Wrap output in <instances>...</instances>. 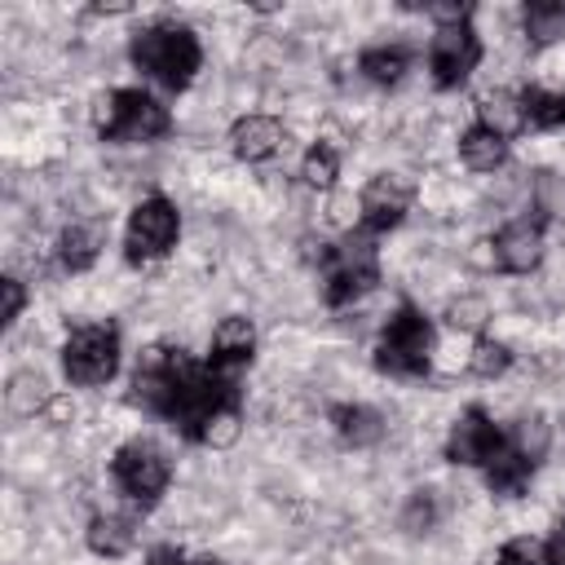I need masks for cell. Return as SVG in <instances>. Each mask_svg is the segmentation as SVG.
Instances as JSON below:
<instances>
[{
  "mask_svg": "<svg viewBox=\"0 0 565 565\" xmlns=\"http://www.w3.org/2000/svg\"><path fill=\"white\" fill-rule=\"evenodd\" d=\"M132 402L146 406L150 415H163L181 437L203 441L212 419L238 411V388L225 371L199 366L185 349L150 344L132 371Z\"/></svg>",
  "mask_w": 565,
  "mask_h": 565,
  "instance_id": "obj_1",
  "label": "cell"
},
{
  "mask_svg": "<svg viewBox=\"0 0 565 565\" xmlns=\"http://www.w3.org/2000/svg\"><path fill=\"white\" fill-rule=\"evenodd\" d=\"M128 57L154 84H163L168 93H181V88H190L199 62H203V49H199V35L190 26H181V22H150V26H141L132 35Z\"/></svg>",
  "mask_w": 565,
  "mask_h": 565,
  "instance_id": "obj_2",
  "label": "cell"
},
{
  "mask_svg": "<svg viewBox=\"0 0 565 565\" xmlns=\"http://www.w3.org/2000/svg\"><path fill=\"white\" fill-rule=\"evenodd\" d=\"M380 282V247L371 230H349L335 247L322 252V296L331 309L353 305Z\"/></svg>",
  "mask_w": 565,
  "mask_h": 565,
  "instance_id": "obj_3",
  "label": "cell"
},
{
  "mask_svg": "<svg viewBox=\"0 0 565 565\" xmlns=\"http://www.w3.org/2000/svg\"><path fill=\"white\" fill-rule=\"evenodd\" d=\"M433 362V322L415 309V305H397V313L384 322L380 331V344H375V366L384 375H402V380H415L424 375Z\"/></svg>",
  "mask_w": 565,
  "mask_h": 565,
  "instance_id": "obj_4",
  "label": "cell"
},
{
  "mask_svg": "<svg viewBox=\"0 0 565 565\" xmlns=\"http://www.w3.org/2000/svg\"><path fill=\"white\" fill-rule=\"evenodd\" d=\"M97 132L102 141H154L172 132V115L146 88H115L102 97Z\"/></svg>",
  "mask_w": 565,
  "mask_h": 565,
  "instance_id": "obj_5",
  "label": "cell"
},
{
  "mask_svg": "<svg viewBox=\"0 0 565 565\" xmlns=\"http://www.w3.org/2000/svg\"><path fill=\"white\" fill-rule=\"evenodd\" d=\"M62 371L79 388L106 384L119 371V327L115 322H75L62 344Z\"/></svg>",
  "mask_w": 565,
  "mask_h": 565,
  "instance_id": "obj_6",
  "label": "cell"
},
{
  "mask_svg": "<svg viewBox=\"0 0 565 565\" xmlns=\"http://www.w3.org/2000/svg\"><path fill=\"white\" fill-rule=\"evenodd\" d=\"M110 477H115V486L124 490V499L150 508V503L168 490V481H172V463H168V455H163L154 441L137 437V441H124V446L115 450V459H110Z\"/></svg>",
  "mask_w": 565,
  "mask_h": 565,
  "instance_id": "obj_7",
  "label": "cell"
},
{
  "mask_svg": "<svg viewBox=\"0 0 565 565\" xmlns=\"http://www.w3.org/2000/svg\"><path fill=\"white\" fill-rule=\"evenodd\" d=\"M177 234H181V216H177V207H172L163 194H150V199H141V203L132 207V216H128V230H124V256H128L132 265L159 260V256L172 252Z\"/></svg>",
  "mask_w": 565,
  "mask_h": 565,
  "instance_id": "obj_8",
  "label": "cell"
},
{
  "mask_svg": "<svg viewBox=\"0 0 565 565\" xmlns=\"http://www.w3.org/2000/svg\"><path fill=\"white\" fill-rule=\"evenodd\" d=\"M481 62V40L472 31V22H455V26H437L433 44H428V66H433V84L437 88H459Z\"/></svg>",
  "mask_w": 565,
  "mask_h": 565,
  "instance_id": "obj_9",
  "label": "cell"
},
{
  "mask_svg": "<svg viewBox=\"0 0 565 565\" xmlns=\"http://www.w3.org/2000/svg\"><path fill=\"white\" fill-rule=\"evenodd\" d=\"M411 199H415V185H411L402 172H375V177L362 185V194H358L362 230L384 234V230L402 225V216L411 212Z\"/></svg>",
  "mask_w": 565,
  "mask_h": 565,
  "instance_id": "obj_10",
  "label": "cell"
},
{
  "mask_svg": "<svg viewBox=\"0 0 565 565\" xmlns=\"http://www.w3.org/2000/svg\"><path fill=\"white\" fill-rule=\"evenodd\" d=\"M499 450H503V433H499V424H494L481 406H468V411L450 424V437H446V459H450V463L490 468Z\"/></svg>",
  "mask_w": 565,
  "mask_h": 565,
  "instance_id": "obj_11",
  "label": "cell"
},
{
  "mask_svg": "<svg viewBox=\"0 0 565 565\" xmlns=\"http://www.w3.org/2000/svg\"><path fill=\"white\" fill-rule=\"evenodd\" d=\"M543 260V216H516L494 234V265L503 274H530Z\"/></svg>",
  "mask_w": 565,
  "mask_h": 565,
  "instance_id": "obj_12",
  "label": "cell"
},
{
  "mask_svg": "<svg viewBox=\"0 0 565 565\" xmlns=\"http://www.w3.org/2000/svg\"><path fill=\"white\" fill-rule=\"evenodd\" d=\"M252 353H256V327H252V318H238V313L221 318V322H216V331H212L207 366H216V371L234 375L238 366H247V362H252Z\"/></svg>",
  "mask_w": 565,
  "mask_h": 565,
  "instance_id": "obj_13",
  "label": "cell"
},
{
  "mask_svg": "<svg viewBox=\"0 0 565 565\" xmlns=\"http://www.w3.org/2000/svg\"><path fill=\"white\" fill-rule=\"evenodd\" d=\"M287 141V128L274 119V115H243L234 128H230V146L243 163H265L282 150Z\"/></svg>",
  "mask_w": 565,
  "mask_h": 565,
  "instance_id": "obj_14",
  "label": "cell"
},
{
  "mask_svg": "<svg viewBox=\"0 0 565 565\" xmlns=\"http://www.w3.org/2000/svg\"><path fill=\"white\" fill-rule=\"evenodd\" d=\"M547 446H552V424L539 415V411H530V415H521L516 424H512V433L503 437V450L525 468V472H534L539 463H543V455H547Z\"/></svg>",
  "mask_w": 565,
  "mask_h": 565,
  "instance_id": "obj_15",
  "label": "cell"
},
{
  "mask_svg": "<svg viewBox=\"0 0 565 565\" xmlns=\"http://www.w3.org/2000/svg\"><path fill=\"white\" fill-rule=\"evenodd\" d=\"M102 243H106V230H102L97 221H71V225L62 230V238H57V256H62V265H66L71 274H84V269L97 260Z\"/></svg>",
  "mask_w": 565,
  "mask_h": 565,
  "instance_id": "obj_16",
  "label": "cell"
},
{
  "mask_svg": "<svg viewBox=\"0 0 565 565\" xmlns=\"http://www.w3.org/2000/svg\"><path fill=\"white\" fill-rule=\"evenodd\" d=\"M331 424H335V433H340L349 446H375V441L384 437V415L371 411V406H362V402H340V406H331Z\"/></svg>",
  "mask_w": 565,
  "mask_h": 565,
  "instance_id": "obj_17",
  "label": "cell"
},
{
  "mask_svg": "<svg viewBox=\"0 0 565 565\" xmlns=\"http://www.w3.org/2000/svg\"><path fill=\"white\" fill-rule=\"evenodd\" d=\"M477 124H486L490 132H499L503 141L512 132L525 128V110H521V93H508V88H494L477 102Z\"/></svg>",
  "mask_w": 565,
  "mask_h": 565,
  "instance_id": "obj_18",
  "label": "cell"
},
{
  "mask_svg": "<svg viewBox=\"0 0 565 565\" xmlns=\"http://www.w3.org/2000/svg\"><path fill=\"white\" fill-rule=\"evenodd\" d=\"M459 159L472 168V172H494L503 159H508V141L499 132H490L486 124H472L459 132Z\"/></svg>",
  "mask_w": 565,
  "mask_h": 565,
  "instance_id": "obj_19",
  "label": "cell"
},
{
  "mask_svg": "<svg viewBox=\"0 0 565 565\" xmlns=\"http://www.w3.org/2000/svg\"><path fill=\"white\" fill-rule=\"evenodd\" d=\"M132 543H137V525H132V516L102 512V516L88 521V547H93L97 556H124Z\"/></svg>",
  "mask_w": 565,
  "mask_h": 565,
  "instance_id": "obj_20",
  "label": "cell"
},
{
  "mask_svg": "<svg viewBox=\"0 0 565 565\" xmlns=\"http://www.w3.org/2000/svg\"><path fill=\"white\" fill-rule=\"evenodd\" d=\"M521 110L530 128H561L565 124V88H521Z\"/></svg>",
  "mask_w": 565,
  "mask_h": 565,
  "instance_id": "obj_21",
  "label": "cell"
},
{
  "mask_svg": "<svg viewBox=\"0 0 565 565\" xmlns=\"http://www.w3.org/2000/svg\"><path fill=\"white\" fill-rule=\"evenodd\" d=\"M358 66H362V75L375 79V84H397V79L406 75V66H411V53H406L402 44H375V49H366V53L358 57Z\"/></svg>",
  "mask_w": 565,
  "mask_h": 565,
  "instance_id": "obj_22",
  "label": "cell"
},
{
  "mask_svg": "<svg viewBox=\"0 0 565 565\" xmlns=\"http://www.w3.org/2000/svg\"><path fill=\"white\" fill-rule=\"evenodd\" d=\"M521 22H525V35L534 44H552L565 35V4L561 0H530Z\"/></svg>",
  "mask_w": 565,
  "mask_h": 565,
  "instance_id": "obj_23",
  "label": "cell"
},
{
  "mask_svg": "<svg viewBox=\"0 0 565 565\" xmlns=\"http://www.w3.org/2000/svg\"><path fill=\"white\" fill-rule=\"evenodd\" d=\"M335 172H340V154H335V146H327V141H313V146L305 150L300 177H305L313 190H327V185H335Z\"/></svg>",
  "mask_w": 565,
  "mask_h": 565,
  "instance_id": "obj_24",
  "label": "cell"
},
{
  "mask_svg": "<svg viewBox=\"0 0 565 565\" xmlns=\"http://www.w3.org/2000/svg\"><path fill=\"white\" fill-rule=\"evenodd\" d=\"M508 366H512L508 344H503V340H490V335H477V344H472V353H468V371L481 375V380H494V375H503Z\"/></svg>",
  "mask_w": 565,
  "mask_h": 565,
  "instance_id": "obj_25",
  "label": "cell"
},
{
  "mask_svg": "<svg viewBox=\"0 0 565 565\" xmlns=\"http://www.w3.org/2000/svg\"><path fill=\"white\" fill-rule=\"evenodd\" d=\"M494 565H552V556H547V543H539L530 534H516L499 547Z\"/></svg>",
  "mask_w": 565,
  "mask_h": 565,
  "instance_id": "obj_26",
  "label": "cell"
},
{
  "mask_svg": "<svg viewBox=\"0 0 565 565\" xmlns=\"http://www.w3.org/2000/svg\"><path fill=\"white\" fill-rule=\"evenodd\" d=\"M486 318H490V305H486L481 296H459V300H450V309H446V322H450L455 331H481Z\"/></svg>",
  "mask_w": 565,
  "mask_h": 565,
  "instance_id": "obj_27",
  "label": "cell"
},
{
  "mask_svg": "<svg viewBox=\"0 0 565 565\" xmlns=\"http://www.w3.org/2000/svg\"><path fill=\"white\" fill-rule=\"evenodd\" d=\"M433 516H437L433 494H428V490H415V494H411V503H406V512H402V525H406V530H428V525H433Z\"/></svg>",
  "mask_w": 565,
  "mask_h": 565,
  "instance_id": "obj_28",
  "label": "cell"
},
{
  "mask_svg": "<svg viewBox=\"0 0 565 565\" xmlns=\"http://www.w3.org/2000/svg\"><path fill=\"white\" fill-rule=\"evenodd\" d=\"M0 291H4V322H18V313H22V305H26V291H22V282L18 278H4L0 282Z\"/></svg>",
  "mask_w": 565,
  "mask_h": 565,
  "instance_id": "obj_29",
  "label": "cell"
},
{
  "mask_svg": "<svg viewBox=\"0 0 565 565\" xmlns=\"http://www.w3.org/2000/svg\"><path fill=\"white\" fill-rule=\"evenodd\" d=\"M547 556H552V565H565V516L556 521V530L547 539Z\"/></svg>",
  "mask_w": 565,
  "mask_h": 565,
  "instance_id": "obj_30",
  "label": "cell"
},
{
  "mask_svg": "<svg viewBox=\"0 0 565 565\" xmlns=\"http://www.w3.org/2000/svg\"><path fill=\"white\" fill-rule=\"evenodd\" d=\"M146 565H190V561H185L177 547H154V552L146 556Z\"/></svg>",
  "mask_w": 565,
  "mask_h": 565,
  "instance_id": "obj_31",
  "label": "cell"
},
{
  "mask_svg": "<svg viewBox=\"0 0 565 565\" xmlns=\"http://www.w3.org/2000/svg\"><path fill=\"white\" fill-rule=\"evenodd\" d=\"M194 565H221V561H194Z\"/></svg>",
  "mask_w": 565,
  "mask_h": 565,
  "instance_id": "obj_32",
  "label": "cell"
}]
</instances>
